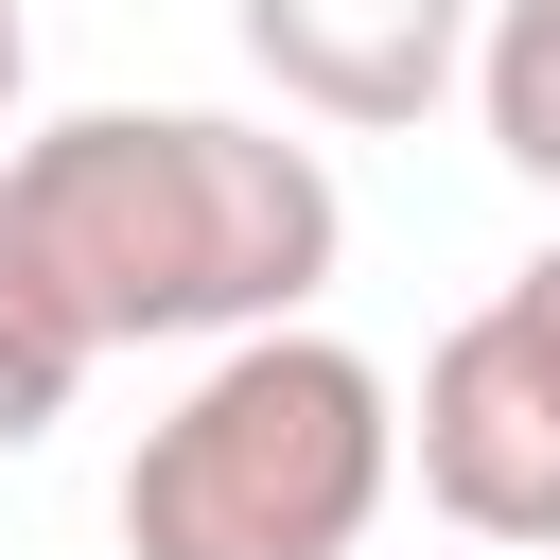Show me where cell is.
<instances>
[{
  "label": "cell",
  "instance_id": "1",
  "mask_svg": "<svg viewBox=\"0 0 560 560\" xmlns=\"http://www.w3.org/2000/svg\"><path fill=\"white\" fill-rule=\"evenodd\" d=\"M0 245L70 298L88 350H228L315 315L350 192L315 140L228 105H70L0 158Z\"/></svg>",
  "mask_w": 560,
  "mask_h": 560
},
{
  "label": "cell",
  "instance_id": "2",
  "mask_svg": "<svg viewBox=\"0 0 560 560\" xmlns=\"http://www.w3.org/2000/svg\"><path fill=\"white\" fill-rule=\"evenodd\" d=\"M402 490V385L280 315V332H228L175 420H140L122 455V560H368Z\"/></svg>",
  "mask_w": 560,
  "mask_h": 560
},
{
  "label": "cell",
  "instance_id": "3",
  "mask_svg": "<svg viewBox=\"0 0 560 560\" xmlns=\"http://www.w3.org/2000/svg\"><path fill=\"white\" fill-rule=\"evenodd\" d=\"M402 455H420L438 525H472V542H560V245L508 262V280L420 350Z\"/></svg>",
  "mask_w": 560,
  "mask_h": 560
},
{
  "label": "cell",
  "instance_id": "4",
  "mask_svg": "<svg viewBox=\"0 0 560 560\" xmlns=\"http://www.w3.org/2000/svg\"><path fill=\"white\" fill-rule=\"evenodd\" d=\"M228 35L315 122H420L438 88H472L490 0H228Z\"/></svg>",
  "mask_w": 560,
  "mask_h": 560
},
{
  "label": "cell",
  "instance_id": "5",
  "mask_svg": "<svg viewBox=\"0 0 560 560\" xmlns=\"http://www.w3.org/2000/svg\"><path fill=\"white\" fill-rule=\"evenodd\" d=\"M472 105H490V158L560 192V0H490V35H472Z\"/></svg>",
  "mask_w": 560,
  "mask_h": 560
},
{
  "label": "cell",
  "instance_id": "6",
  "mask_svg": "<svg viewBox=\"0 0 560 560\" xmlns=\"http://www.w3.org/2000/svg\"><path fill=\"white\" fill-rule=\"evenodd\" d=\"M88 368H105V350L70 332V298L0 245V455H35V438L70 420V385H88Z\"/></svg>",
  "mask_w": 560,
  "mask_h": 560
},
{
  "label": "cell",
  "instance_id": "7",
  "mask_svg": "<svg viewBox=\"0 0 560 560\" xmlns=\"http://www.w3.org/2000/svg\"><path fill=\"white\" fill-rule=\"evenodd\" d=\"M18 70H35V35H18V0H0V122H18Z\"/></svg>",
  "mask_w": 560,
  "mask_h": 560
}]
</instances>
